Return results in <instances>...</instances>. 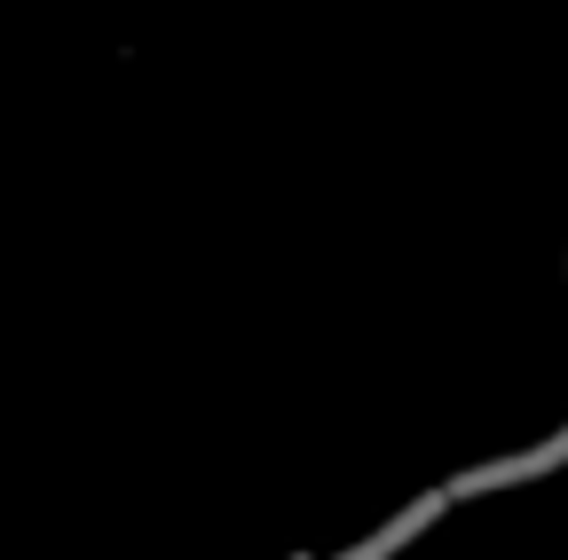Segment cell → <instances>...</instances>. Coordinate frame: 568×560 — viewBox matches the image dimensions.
I'll list each match as a JSON object with an SVG mask.
<instances>
[{
  "instance_id": "3957f363",
  "label": "cell",
  "mask_w": 568,
  "mask_h": 560,
  "mask_svg": "<svg viewBox=\"0 0 568 560\" xmlns=\"http://www.w3.org/2000/svg\"><path fill=\"white\" fill-rule=\"evenodd\" d=\"M293 560H316V552H293Z\"/></svg>"
},
{
  "instance_id": "7a4b0ae2",
  "label": "cell",
  "mask_w": 568,
  "mask_h": 560,
  "mask_svg": "<svg viewBox=\"0 0 568 560\" xmlns=\"http://www.w3.org/2000/svg\"><path fill=\"white\" fill-rule=\"evenodd\" d=\"M450 506H458L450 489H426V498H410V506H403L395 521H379L372 537H355V544H347V552H332V560H395L403 544H418L426 529H435V521H443Z\"/></svg>"
},
{
  "instance_id": "6da1fadb",
  "label": "cell",
  "mask_w": 568,
  "mask_h": 560,
  "mask_svg": "<svg viewBox=\"0 0 568 560\" xmlns=\"http://www.w3.org/2000/svg\"><path fill=\"white\" fill-rule=\"evenodd\" d=\"M560 466H568V427H560V435H545V442H529V450L481 458V466H466V474H458V481H443V489L466 506V498H497V489H529V481H545V474H560Z\"/></svg>"
}]
</instances>
